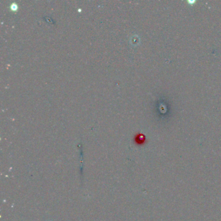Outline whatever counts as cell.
Wrapping results in <instances>:
<instances>
[{"mask_svg": "<svg viewBox=\"0 0 221 221\" xmlns=\"http://www.w3.org/2000/svg\"><path fill=\"white\" fill-rule=\"evenodd\" d=\"M135 140L138 144H141L145 141V137L143 134H138L135 138Z\"/></svg>", "mask_w": 221, "mask_h": 221, "instance_id": "cell-1", "label": "cell"}]
</instances>
